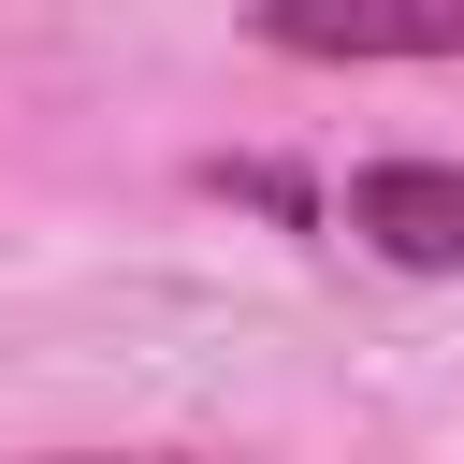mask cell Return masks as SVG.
Masks as SVG:
<instances>
[{
    "instance_id": "obj_1",
    "label": "cell",
    "mask_w": 464,
    "mask_h": 464,
    "mask_svg": "<svg viewBox=\"0 0 464 464\" xmlns=\"http://www.w3.org/2000/svg\"><path fill=\"white\" fill-rule=\"evenodd\" d=\"M334 218L392 276H464V160H362Z\"/></svg>"
},
{
    "instance_id": "obj_2",
    "label": "cell",
    "mask_w": 464,
    "mask_h": 464,
    "mask_svg": "<svg viewBox=\"0 0 464 464\" xmlns=\"http://www.w3.org/2000/svg\"><path fill=\"white\" fill-rule=\"evenodd\" d=\"M261 44L276 58H334V72H362V58H464V0H420V14H334V0H276L261 14Z\"/></svg>"
},
{
    "instance_id": "obj_3",
    "label": "cell",
    "mask_w": 464,
    "mask_h": 464,
    "mask_svg": "<svg viewBox=\"0 0 464 464\" xmlns=\"http://www.w3.org/2000/svg\"><path fill=\"white\" fill-rule=\"evenodd\" d=\"M44 464H232V450H44Z\"/></svg>"
}]
</instances>
